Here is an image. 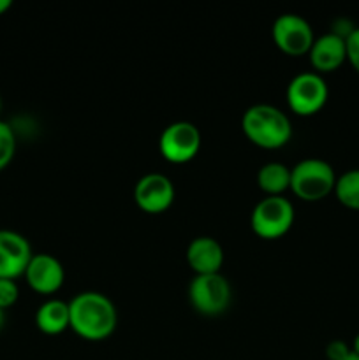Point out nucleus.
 I'll use <instances>...</instances> for the list:
<instances>
[{"mask_svg":"<svg viewBox=\"0 0 359 360\" xmlns=\"http://www.w3.org/2000/svg\"><path fill=\"white\" fill-rule=\"evenodd\" d=\"M70 329L84 341L111 338L118 323V313L111 299L101 292H81L69 301Z\"/></svg>","mask_w":359,"mask_h":360,"instance_id":"1","label":"nucleus"},{"mask_svg":"<svg viewBox=\"0 0 359 360\" xmlns=\"http://www.w3.org/2000/svg\"><path fill=\"white\" fill-rule=\"evenodd\" d=\"M246 139L263 150H278L292 137V125L282 109L271 104L250 105L241 118Z\"/></svg>","mask_w":359,"mask_h":360,"instance_id":"2","label":"nucleus"},{"mask_svg":"<svg viewBox=\"0 0 359 360\" xmlns=\"http://www.w3.org/2000/svg\"><path fill=\"white\" fill-rule=\"evenodd\" d=\"M336 174L331 164L320 158H305L291 169V190L298 199L317 202L334 192Z\"/></svg>","mask_w":359,"mask_h":360,"instance_id":"3","label":"nucleus"},{"mask_svg":"<svg viewBox=\"0 0 359 360\" xmlns=\"http://www.w3.org/2000/svg\"><path fill=\"white\" fill-rule=\"evenodd\" d=\"M294 206L289 199L278 197H264L253 207L250 217V227L253 234L266 241H275L287 234L294 225Z\"/></svg>","mask_w":359,"mask_h":360,"instance_id":"4","label":"nucleus"},{"mask_svg":"<svg viewBox=\"0 0 359 360\" xmlns=\"http://www.w3.org/2000/svg\"><path fill=\"white\" fill-rule=\"evenodd\" d=\"M189 301L201 315L218 316L227 311L231 306V285L220 273L199 274L189 285Z\"/></svg>","mask_w":359,"mask_h":360,"instance_id":"5","label":"nucleus"},{"mask_svg":"<svg viewBox=\"0 0 359 360\" xmlns=\"http://www.w3.org/2000/svg\"><path fill=\"white\" fill-rule=\"evenodd\" d=\"M285 97H287L289 109L294 115L313 116L326 105L329 88L320 74L310 70V72H301L292 77Z\"/></svg>","mask_w":359,"mask_h":360,"instance_id":"6","label":"nucleus"},{"mask_svg":"<svg viewBox=\"0 0 359 360\" xmlns=\"http://www.w3.org/2000/svg\"><path fill=\"white\" fill-rule=\"evenodd\" d=\"M271 37H273L275 46L289 56L308 55L315 41L312 25L303 16L292 13L282 14L275 20Z\"/></svg>","mask_w":359,"mask_h":360,"instance_id":"7","label":"nucleus"},{"mask_svg":"<svg viewBox=\"0 0 359 360\" xmlns=\"http://www.w3.org/2000/svg\"><path fill=\"white\" fill-rule=\"evenodd\" d=\"M160 155L171 164H187L201 150V132L194 123L175 122L164 129L158 139Z\"/></svg>","mask_w":359,"mask_h":360,"instance_id":"8","label":"nucleus"},{"mask_svg":"<svg viewBox=\"0 0 359 360\" xmlns=\"http://www.w3.org/2000/svg\"><path fill=\"white\" fill-rule=\"evenodd\" d=\"M134 200L144 213L160 214L172 206L175 185L165 174L150 172L134 186Z\"/></svg>","mask_w":359,"mask_h":360,"instance_id":"9","label":"nucleus"},{"mask_svg":"<svg viewBox=\"0 0 359 360\" xmlns=\"http://www.w3.org/2000/svg\"><path fill=\"white\" fill-rule=\"evenodd\" d=\"M23 276L32 290L41 295H51L62 288L65 271L58 259L49 253H37L30 259Z\"/></svg>","mask_w":359,"mask_h":360,"instance_id":"10","label":"nucleus"},{"mask_svg":"<svg viewBox=\"0 0 359 360\" xmlns=\"http://www.w3.org/2000/svg\"><path fill=\"white\" fill-rule=\"evenodd\" d=\"M32 257V246L25 236L6 229L0 231V278L18 280L23 276Z\"/></svg>","mask_w":359,"mask_h":360,"instance_id":"11","label":"nucleus"},{"mask_svg":"<svg viewBox=\"0 0 359 360\" xmlns=\"http://www.w3.org/2000/svg\"><path fill=\"white\" fill-rule=\"evenodd\" d=\"M310 63L313 72L327 74L340 69L344 62H347V46H345V35L341 34H324L315 37L312 48L308 51Z\"/></svg>","mask_w":359,"mask_h":360,"instance_id":"12","label":"nucleus"},{"mask_svg":"<svg viewBox=\"0 0 359 360\" xmlns=\"http://www.w3.org/2000/svg\"><path fill=\"white\" fill-rule=\"evenodd\" d=\"M187 262L196 276L217 274L220 273L222 264H224V248L217 239L201 236L194 239L187 248Z\"/></svg>","mask_w":359,"mask_h":360,"instance_id":"13","label":"nucleus"},{"mask_svg":"<svg viewBox=\"0 0 359 360\" xmlns=\"http://www.w3.org/2000/svg\"><path fill=\"white\" fill-rule=\"evenodd\" d=\"M35 326L46 336H58L70 329L69 302L62 299H49L42 302L35 311Z\"/></svg>","mask_w":359,"mask_h":360,"instance_id":"14","label":"nucleus"},{"mask_svg":"<svg viewBox=\"0 0 359 360\" xmlns=\"http://www.w3.org/2000/svg\"><path fill=\"white\" fill-rule=\"evenodd\" d=\"M257 185L267 197H278L291 188V169L280 162H267L257 172Z\"/></svg>","mask_w":359,"mask_h":360,"instance_id":"15","label":"nucleus"},{"mask_svg":"<svg viewBox=\"0 0 359 360\" xmlns=\"http://www.w3.org/2000/svg\"><path fill=\"white\" fill-rule=\"evenodd\" d=\"M334 195L341 206L359 211V169H351L338 176Z\"/></svg>","mask_w":359,"mask_h":360,"instance_id":"16","label":"nucleus"},{"mask_svg":"<svg viewBox=\"0 0 359 360\" xmlns=\"http://www.w3.org/2000/svg\"><path fill=\"white\" fill-rule=\"evenodd\" d=\"M16 153V136L11 125L0 120V171L11 164Z\"/></svg>","mask_w":359,"mask_h":360,"instance_id":"17","label":"nucleus"},{"mask_svg":"<svg viewBox=\"0 0 359 360\" xmlns=\"http://www.w3.org/2000/svg\"><path fill=\"white\" fill-rule=\"evenodd\" d=\"M18 297H20V287H18L16 280H7V278H0V309H9L11 306L16 304Z\"/></svg>","mask_w":359,"mask_h":360,"instance_id":"18","label":"nucleus"},{"mask_svg":"<svg viewBox=\"0 0 359 360\" xmlns=\"http://www.w3.org/2000/svg\"><path fill=\"white\" fill-rule=\"evenodd\" d=\"M345 46H347V60L355 72L359 74V27L352 28L347 35H345Z\"/></svg>","mask_w":359,"mask_h":360,"instance_id":"19","label":"nucleus"},{"mask_svg":"<svg viewBox=\"0 0 359 360\" xmlns=\"http://www.w3.org/2000/svg\"><path fill=\"white\" fill-rule=\"evenodd\" d=\"M351 354H352V348L340 340L331 341L326 348L327 360H344V359H347Z\"/></svg>","mask_w":359,"mask_h":360,"instance_id":"20","label":"nucleus"},{"mask_svg":"<svg viewBox=\"0 0 359 360\" xmlns=\"http://www.w3.org/2000/svg\"><path fill=\"white\" fill-rule=\"evenodd\" d=\"M11 7H13V2H11V0H0V16L6 14Z\"/></svg>","mask_w":359,"mask_h":360,"instance_id":"21","label":"nucleus"},{"mask_svg":"<svg viewBox=\"0 0 359 360\" xmlns=\"http://www.w3.org/2000/svg\"><path fill=\"white\" fill-rule=\"evenodd\" d=\"M352 352L359 357V334L354 338V343H352Z\"/></svg>","mask_w":359,"mask_h":360,"instance_id":"22","label":"nucleus"},{"mask_svg":"<svg viewBox=\"0 0 359 360\" xmlns=\"http://www.w3.org/2000/svg\"><path fill=\"white\" fill-rule=\"evenodd\" d=\"M4 326H6V311L0 309V330L4 329Z\"/></svg>","mask_w":359,"mask_h":360,"instance_id":"23","label":"nucleus"},{"mask_svg":"<svg viewBox=\"0 0 359 360\" xmlns=\"http://www.w3.org/2000/svg\"><path fill=\"white\" fill-rule=\"evenodd\" d=\"M344 360H359V357H358V355H355V354H354V352H352V354H351V355H348V357H347V359H344Z\"/></svg>","mask_w":359,"mask_h":360,"instance_id":"24","label":"nucleus"},{"mask_svg":"<svg viewBox=\"0 0 359 360\" xmlns=\"http://www.w3.org/2000/svg\"><path fill=\"white\" fill-rule=\"evenodd\" d=\"M0 111H2V98H0Z\"/></svg>","mask_w":359,"mask_h":360,"instance_id":"25","label":"nucleus"}]
</instances>
